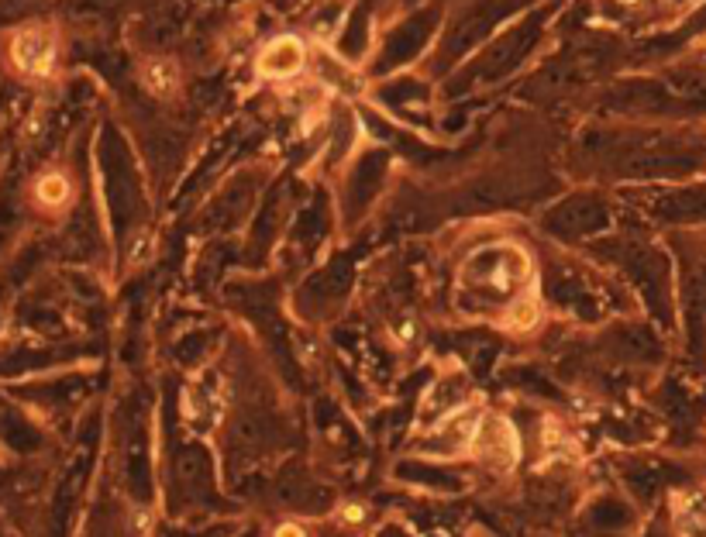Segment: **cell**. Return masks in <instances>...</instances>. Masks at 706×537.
<instances>
[{
  "label": "cell",
  "mask_w": 706,
  "mask_h": 537,
  "mask_svg": "<svg viewBox=\"0 0 706 537\" xmlns=\"http://www.w3.org/2000/svg\"><path fill=\"white\" fill-rule=\"evenodd\" d=\"M469 451L483 465H490V469H514L517 458H521V434H517V427L507 417L483 414Z\"/></svg>",
  "instance_id": "obj_1"
},
{
  "label": "cell",
  "mask_w": 706,
  "mask_h": 537,
  "mask_svg": "<svg viewBox=\"0 0 706 537\" xmlns=\"http://www.w3.org/2000/svg\"><path fill=\"white\" fill-rule=\"evenodd\" d=\"M11 56L25 73H49L52 59H56V45H52V35L42 28H28L14 38Z\"/></svg>",
  "instance_id": "obj_2"
},
{
  "label": "cell",
  "mask_w": 706,
  "mask_h": 537,
  "mask_svg": "<svg viewBox=\"0 0 706 537\" xmlns=\"http://www.w3.org/2000/svg\"><path fill=\"white\" fill-rule=\"evenodd\" d=\"M479 420H483V410H479L476 403H472V407H459L455 414H448L438 427H434V438L445 441L448 455H455V451H469L472 438H476V431H479Z\"/></svg>",
  "instance_id": "obj_3"
},
{
  "label": "cell",
  "mask_w": 706,
  "mask_h": 537,
  "mask_svg": "<svg viewBox=\"0 0 706 537\" xmlns=\"http://www.w3.org/2000/svg\"><path fill=\"white\" fill-rule=\"evenodd\" d=\"M538 321H541V303H538V297H534V293H524V297H517L514 303H510L500 324H503L507 331L524 334V331H534V328H538Z\"/></svg>",
  "instance_id": "obj_4"
},
{
  "label": "cell",
  "mask_w": 706,
  "mask_h": 537,
  "mask_svg": "<svg viewBox=\"0 0 706 537\" xmlns=\"http://www.w3.org/2000/svg\"><path fill=\"white\" fill-rule=\"evenodd\" d=\"M300 62H304V49H300V42L283 38V42L269 45V52L262 56V69L273 73V76H286V73H293V69H300Z\"/></svg>",
  "instance_id": "obj_5"
},
{
  "label": "cell",
  "mask_w": 706,
  "mask_h": 537,
  "mask_svg": "<svg viewBox=\"0 0 706 537\" xmlns=\"http://www.w3.org/2000/svg\"><path fill=\"white\" fill-rule=\"evenodd\" d=\"M35 193H38V200H42L45 207H62L69 200V183H66V176L49 173V176L38 179Z\"/></svg>",
  "instance_id": "obj_6"
},
{
  "label": "cell",
  "mask_w": 706,
  "mask_h": 537,
  "mask_svg": "<svg viewBox=\"0 0 706 537\" xmlns=\"http://www.w3.org/2000/svg\"><path fill=\"white\" fill-rule=\"evenodd\" d=\"M676 517H679V524H703V520H706V503H703V496H696V493L682 496Z\"/></svg>",
  "instance_id": "obj_7"
},
{
  "label": "cell",
  "mask_w": 706,
  "mask_h": 537,
  "mask_svg": "<svg viewBox=\"0 0 706 537\" xmlns=\"http://www.w3.org/2000/svg\"><path fill=\"white\" fill-rule=\"evenodd\" d=\"M149 87L159 93H169L176 87V73L169 66H149Z\"/></svg>",
  "instance_id": "obj_8"
},
{
  "label": "cell",
  "mask_w": 706,
  "mask_h": 537,
  "mask_svg": "<svg viewBox=\"0 0 706 537\" xmlns=\"http://www.w3.org/2000/svg\"><path fill=\"white\" fill-rule=\"evenodd\" d=\"M338 520H341V524H348V527H359V524H366V520H369V510H366V503H341V510H338Z\"/></svg>",
  "instance_id": "obj_9"
},
{
  "label": "cell",
  "mask_w": 706,
  "mask_h": 537,
  "mask_svg": "<svg viewBox=\"0 0 706 537\" xmlns=\"http://www.w3.org/2000/svg\"><path fill=\"white\" fill-rule=\"evenodd\" d=\"M273 537H307V531L300 524H279L273 531Z\"/></svg>",
  "instance_id": "obj_10"
},
{
  "label": "cell",
  "mask_w": 706,
  "mask_h": 537,
  "mask_svg": "<svg viewBox=\"0 0 706 537\" xmlns=\"http://www.w3.org/2000/svg\"><path fill=\"white\" fill-rule=\"evenodd\" d=\"M135 527H138V531H145V527H149V513H145V510H135Z\"/></svg>",
  "instance_id": "obj_11"
}]
</instances>
